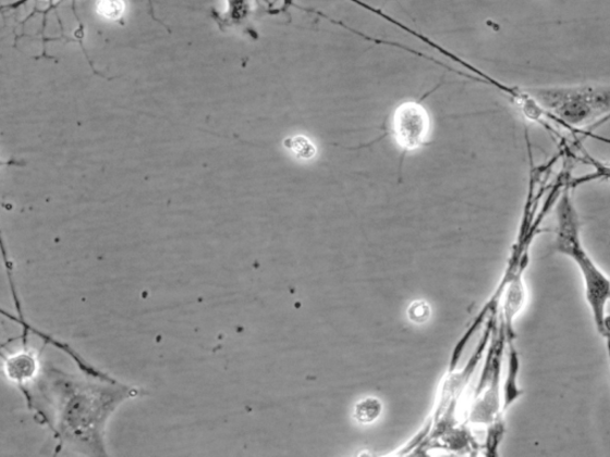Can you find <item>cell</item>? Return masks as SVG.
Here are the masks:
<instances>
[{"label":"cell","instance_id":"6da1fadb","mask_svg":"<svg viewBox=\"0 0 610 457\" xmlns=\"http://www.w3.org/2000/svg\"><path fill=\"white\" fill-rule=\"evenodd\" d=\"M41 375L36 385L52 409L48 425L60 441L59 448L106 454L103 434L109 417L125 399L136 397L138 391L96 368L84 378L57 368H49Z\"/></svg>","mask_w":610,"mask_h":457},{"label":"cell","instance_id":"7a4b0ae2","mask_svg":"<svg viewBox=\"0 0 610 457\" xmlns=\"http://www.w3.org/2000/svg\"><path fill=\"white\" fill-rule=\"evenodd\" d=\"M556 249L574 261L581 272L584 295L593 317L597 333L606 338V321L608 304L610 301V279L590 258L584 249L580 223L574 206L566 195L558 207V234Z\"/></svg>","mask_w":610,"mask_h":457},{"label":"cell","instance_id":"3957f363","mask_svg":"<svg viewBox=\"0 0 610 457\" xmlns=\"http://www.w3.org/2000/svg\"><path fill=\"white\" fill-rule=\"evenodd\" d=\"M538 92L544 106L571 125H588L610 111V87L551 88Z\"/></svg>","mask_w":610,"mask_h":457},{"label":"cell","instance_id":"277c9868","mask_svg":"<svg viewBox=\"0 0 610 457\" xmlns=\"http://www.w3.org/2000/svg\"><path fill=\"white\" fill-rule=\"evenodd\" d=\"M391 129L395 143L403 151L423 147L430 132L426 108L416 101H405L393 112Z\"/></svg>","mask_w":610,"mask_h":457},{"label":"cell","instance_id":"5b68a950","mask_svg":"<svg viewBox=\"0 0 610 457\" xmlns=\"http://www.w3.org/2000/svg\"><path fill=\"white\" fill-rule=\"evenodd\" d=\"M22 325L24 328L22 348L17 351H9L8 355L3 353L4 373L10 383L16 385L28 398L42 371L37 353L28 346L29 330Z\"/></svg>","mask_w":610,"mask_h":457},{"label":"cell","instance_id":"8992f818","mask_svg":"<svg viewBox=\"0 0 610 457\" xmlns=\"http://www.w3.org/2000/svg\"><path fill=\"white\" fill-rule=\"evenodd\" d=\"M526 286L524 283L523 271L514 275L513 281L508 285L505 300L503 305L504 319L508 330L514 336L513 322L515 317L524 309L526 304Z\"/></svg>","mask_w":610,"mask_h":457},{"label":"cell","instance_id":"52a82bcc","mask_svg":"<svg viewBox=\"0 0 610 457\" xmlns=\"http://www.w3.org/2000/svg\"><path fill=\"white\" fill-rule=\"evenodd\" d=\"M251 12L249 0H225V11L220 16L222 25H237L247 20Z\"/></svg>","mask_w":610,"mask_h":457},{"label":"cell","instance_id":"ba28073f","mask_svg":"<svg viewBox=\"0 0 610 457\" xmlns=\"http://www.w3.org/2000/svg\"><path fill=\"white\" fill-rule=\"evenodd\" d=\"M510 371H508V379L505 385V400H504V408L507 409L513 402L517 399L521 395V392L516 385V376L518 371V359L517 354L514 348L510 351Z\"/></svg>","mask_w":610,"mask_h":457},{"label":"cell","instance_id":"9c48e42d","mask_svg":"<svg viewBox=\"0 0 610 457\" xmlns=\"http://www.w3.org/2000/svg\"><path fill=\"white\" fill-rule=\"evenodd\" d=\"M96 10L99 16L109 21H118L124 14L125 4L123 0H98Z\"/></svg>","mask_w":610,"mask_h":457},{"label":"cell","instance_id":"30bf717a","mask_svg":"<svg viewBox=\"0 0 610 457\" xmlns=\"http://www.w3.org/2000/svg\"><path fill=\"white\" fill-rule=\"evenodd\" d=\"M380 412V405L376 400H365L358 405L357 416L359 422H373Z\"/></svg>","mask_w":610,"mask_h":457},{"label":"cell","instance_id":"8fae6325","mask_svg":"<svg viewBox=\"0 0 610 457\" xmlns=\"http://www.w3.org/2000/svg\"><path fill=\"white\" fill-rule=\"evenodd\" d=\"M290 149L294 151V155L300 156L301 158L309 159L315 155L316 150L307 138L302 137V145H300V136L290 138Z\"/></svg>","mask_w":610,"mask_h":457},{"label":"cell","instance_id":"7c38bea8","mask_svg":"<svg viewBox=\"0 0 610 457\" xmlns=\"http://www.w3.org/2000/svg\"><path fill=\"white\" fill-rule=\"evenodd\" d=\"M29 2H33V0H16L15 3L4 5L3 9L4 10H7V9L15 10V9H17V8H20L24 4H27ZM48 3H49V9H52L54 7V0H48Z\"/></svg>","mask_w":610,"mask_h":457},{"label":"cell","instance_id":"4fadbf2b","mask_svg":"<svg viewBox=\"0 0 610 457\" xmlns=\"http://www.w3.org/2000/svg\"><path fill=\"white\" fill-rule=\"evenodd\" d=\"M425 305H422V307H415V313L416 314V321L417 319H422L423 321L425 320V314H428V312H425Z\"/></svg>","mask_w":610,"mask_h":457},{"label":"cell","instance_id":"5bb4252c","mask_svg":"<svg viewBox=\"0 0 610 457\" xmlns=\"http://www.w3.org/2000/svg\"><path fill=\"white\" fill-rule=\"evenodd\" d=\"M606 329H607V336L605 339L610 341V314L607 317Z\"/></svg>","mask_w":610,"mask_h":457}]
</instances>
